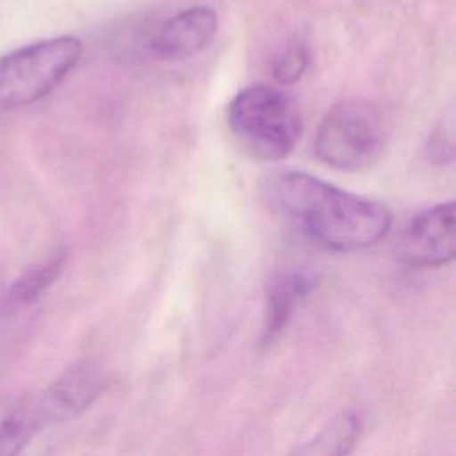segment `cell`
I'll return each mask as SVG.
<instances>
[{
	"mask_svg": "<svg viewBox=\"0 0 456 456\" xmlns=\"http://www.w3.org/2000/svg\"><path fill=\"white\" fill-rule=\"evenodd\" d=\"M228 125L255 157L271 162L289 157L303 132L294 98L269 84H253L239 91L228 107Z\"/></svg>",
	"mask_w": 456,
	"mask_h": 456,
	"instance_id": "cell-2",
	"label": "cell"
},
{
	"mask_svg": "<svg viewBox=\"0 0 456 456\" xmlns=\"http://www.w3.org/2000/svg\"><path fill=\"white\" fill-rule=\"evenodd\" d=\"M37 429L41 428L28 404L7 415L0 422V456L20 452Z\"/></svg>",
	"mask_w": 456,
	"mask_h": 456,
	"instance_id": "cell-11",
	"label": "cell"
},
{
	"mask_svg": "<svg viewBox=\"0 0 456 456\" xmlns=\"http://www.w3.org/2000/svg\"><path fill=\"white\" fill-rule=\"evenodd\" d=\"M269 189L274 205L289 221L333 251L367 249L392 226V212L385 203L344 191L306 171H281Z\"/></svg>",
	"mask_w": 456,
	"mask_h": 456,
	"instance_id": "cell-1",
	"label": "cell"
},
{
	"mask_svg": "<svg viewBox=\"0 0 456 456\" xmlns=\"http://www.w3.org/2000/svg\"><path fill=\"white\" fill-rule=\"evenodd\" d=\"M310 62L308 48L303 43H290L273 61V77L278 86L297 82Z\"/></svg>",
	"mask_w": 456,
	"mask_h": 456,
	"instance_id": "cell-12",
	"label": "cell"
},
{
	"mask_svg": "<svg viewBox=\"0 0 456 456\" xmlns=\"http://www.w3.org/2000/svg\"><path fill=\"white\" fill-rule=\"evenodd\" d=\"M387 125L376 105L363 100L335 103L319 123L314 151L326 166L354 173L369 167L383 151Z\"/></svg>",
	"mask_w": 456,
	"mask_h": 456,
	"instance_id": "cell-4",
	"label": "cell"
},
{
	"mask_svg": "<svg viewBox=\"0 0 456 456\" xmlns=\"http://www.w3.org/2000/svg\"><path fill=\"white\" fill-rule=\"evenodd\" d=\"M456 255V205L436 203L417 214L397 240V256L411 267H440Z\"/></svg>",
	"mask_w": 456,
	"mask_h": 456,
	"instance_id": "cell-5",
	"label": "cell"
},
{
	"mask_svg": "<svg viewBox=\"0 0 456 456\" xmlns=\"http://www.w3.org/2000/svg\"><path fill=\"white\" fill-rule=\"evenodd\" d=\"M426 155L431 162L438 166L451 164L454 159V118L452 112H447L438 125L433 128V132L428 137L426 142Z\"/></svg>",
	"mask_w": 456,
	"mask_h": 456,
	"instance_id": "cell-13",
	"label": "cell"
},
{
	"mask_svg": "<svg viewBox=\"0 0 456 456\" xmlns=\"http://www.w3.org/2000/svg\"><path fill=\"white\" fill-rule=\"evenodd\" d=\"M217 32V12L192 5L166 20L150 37L148 50L159 61H183L203 52Z\"/></svg>",
	"mask_w": 456,
	"mask_h": 456,
	"instance_id": "cell-6",
	"label": "cell"
},
{
	"mask_svg": "<svg viewBox=\"0 0 456 456\" xmlns=\"http://www.w3.org/2000/svg\"><path fill=\"white\" fill-rule=\"evenodd\" d=\"M68 262L66 248H55L45 260L27 267L11 285L9 299L14 305L25 306L37 301V297L61 276Z\"/></svg>",
	"mask_w": 456,
	"mask_h": 456,
	"instance_id": "cell-10",
	"label": "cell"
},
{
	"mask_svg": "<svg viewBox=\"0 0 456 456\" xmlns=\"http://www.w3.org/2000/svg\"><path fill=\"white\" fill-rule=\"evenodd\" d=\"M82 43L59 36L21 46L0 57V116L53 91L77 66Z\"/></svg>",
	"mask_w": 456,
	"mask_h": 456,
	"instance_id": "cell-3",
	"label": "cell"
},
{
	"mask_svg": "<svg viewBox=\"0 0 456 456\" xmlns=\"http://www.w3.org/2000/svg\"><path fill=\"white\" fill-rule=\"evenodd\" d=\"M317 276L310 269H287L273 276L265 292L262 347L273 346L287 330L297 306L315 289Z\"/></svg>",
	"mask_w": 456,
	"mask_h": 456,
	"instance_id": "cell-8",
	"label": "cell"
},
{
	"mask_svg": "<svg viewBox=\"0 0 456 456\" xmlns=\"http://www.w3.org/2000/svg\"><path fill=\"white\" fill-rule=\"evenodd\" d=\"M362 417L354 410L337 413L312 440L297 449L301 454L344 456L353 451L362 435Z\"/></svg>",
	"mask_w": 456,
	"mask_h": 456,
	"instance_id": "cell-9",
	"label": "cell"
},
{
	"mask_svg": "<svg viewBox=\"0 0 456 456\" xmlns=\"http://www.w3.org/2000/svg\"><path fill=\"white\" fill-rule=\"evenodd\" d=\"M103 376L100 369L89 362H82L68 369L53 381L43 395L28 404L39 428L50 422L66 420L82 413L100 394Z\"/></svg>",
	"mask_w": 456,
	"mask_h": 456,
	"instance_id": "cell-7",
	"label": "cell"
}]
</instances>
